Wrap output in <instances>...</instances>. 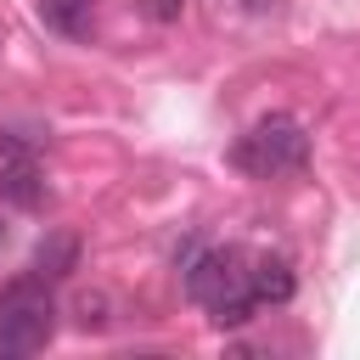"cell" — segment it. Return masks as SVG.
<instances>
[{"label":"cell","instance_id":"1","mask_svg":"<svg viewBox=\"0 0 360 360\" xmlns=\"http://www.w3.org/2000/svg\"><path fill=\"white\" fill-rule=\"evenodd\" d=\"M186 292L208 309L214 326H248L259 309L253 292V259L242 248H202L186 259Z\"/></svg>","mask_w":360,"mask_h":360},{"label":"cell","instance_id":"2","mask_svg":"<svg viewBox=\"0 0 360 360\" xmlns=\"http://www.w3.org/2000/svg\"><path fill=\"white\" fill-rule=\"evenodd\" d=\"M51 338H56V298H51V281L28 270L0 292V354L22 360V354H39Z\"/></svg>","mask_w":360,"mask_h":360},{"label":"cell","instance_id":"3","mask_svg":"<svg viewBox=\"0 0 360 360\" xmlns=\"http://www.w3.org/2000/svg\"><path fill=\"white\" fill-rule=\"evenodd\" d=\"M304 158H309V135H304V124L292 118V112H264L248 135H236V146H231V163L242 169V174H253V180H276V174H292V169H304Z\"/></svg>","mask_w":360,"mask_h":360},{"label":"cell","instance_id":"4","mask_svg":"<svg viewBox=\"0 0 360 360\" xmlns=\"http://www.w3.org/2000/svg\"><path fill=\"white\" fill-rule=\"evenodd\" d=\"M0 197H6L11 208H39V202H45V180H39L34 152H22V158H6V163H0Z\"/></svg>","mask_w":360,"mask_h":360},{"label":"cell","instance_id":"5","mask_svg":"<svg viewBox=\"0 0 360 360\" xmlns=\"http://www.w3.org/2000/svg\"><path fill=\"white\" fill-rule=\"evenodd\" d=\"M39 281H62L68 270H79V236L73 231H45V242L34 248V264H28Z\"/></svg>","mask_w":360,"mask_h":360},{"label":"cell","instance_id":"6","mask_svg":"<svg viewBox=\"0 0 360 360\" xmlns=\"http://www.w3.org/2000/svg\"><path fill=\"white\" fill-rule=\"evenodd\" d=\"M39 22L62 39H84L96 28V0H39Z\"/></svg>","mask_w":360,"mask_h":360},{"label":"cell","instance_id":"7","mask_svg":"<svg viewBox=\"0 0 360 360\" xmlns=\"http://www.w3.org/2000/svg\"><path fill=\"white\" fill-rule=\"evenodd\" d=\"M292 264L287 259H276V253H259L253 259V292H259V304H287L292 298Z\"/></svg>","mask_w":360,"mask_h":360},{"label":"cell","instance_id":"8","mask_svg":"<svg viewBox=\"0 0 360 360\" xmlns=\"http://www.w3.org/2000/svg\"><path fill=\"white\" fill-rule=\"evenodd\" d=\"M73 321H79V332H107L112 298H107V292H79V298H73Z\"/></svg>","mask_w":360,"mask_h":360}]
</instances>
